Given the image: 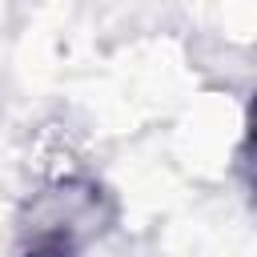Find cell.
Returning a JSON list of instances; mask_svg holds the SVG:
<instances>
[{
    "mask_svg": "<svg viewBox=\"0 0 257 257\" xmlns=\"http://www.w3.org/2000/svg\"><path fill=\"white\" fill-rule=\"evenodd\" d=\"M237 165L245 173V181L257 189V92L245 104V120H241V145H237Z\"/></svg>",
    "mask_w": 257,
    "mask_h": 257,
    "instance_id": "7a4b0ae2",
    "label": "cell"
},
{
    "mask_svg": "<svg viewBox=\"0 0 257 257\" xmlns=\"http://www.w3.org/2000/svg\"><path fill=\"white\" fill-rule=\"evenodd\" d=\"M120 217L116 193L92 173H60L36 185L12 229V257H84Z\"/></svg>",
    "mask_w": 257,
    "mask_h": 257,
    "instance_id": "6da1fadb",
    "label": "cell"
}]
</instances>
